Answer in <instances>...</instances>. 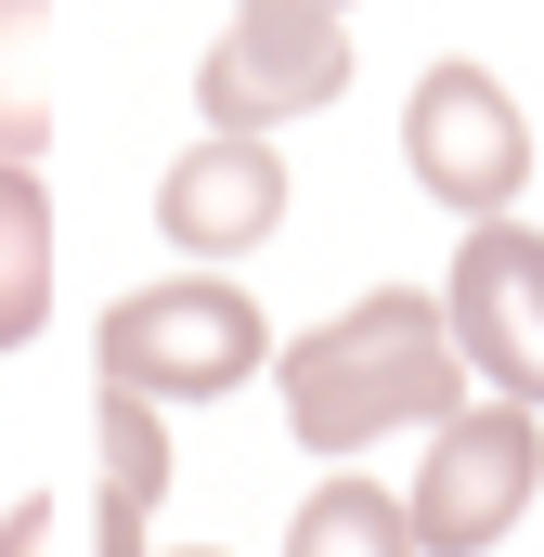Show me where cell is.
I'll return each instance as SVG.
<instances>
[{
    "instance_id": "1",
    "label": "cell",
    "mask_w": 544,
    "mask_h": 557,
    "mask_svg": "<svg viewBox=\"0 0 544 557\" xmlns=\"http://www.w3.org/2000/svg\"><path fill=\"white\" fill-rule=\"evenodd\" d=\"M272 389H285V428L298 454H376L403 428H441L467 403V363H454V324H441V285H376L350 311H324L311 337L272 350Z\"/></svg>"
},
{
    "instance_id": "2",
    "label": "cell",
    "mask_w": 544,
    "mask_h": 557,
    "mask_svg": "<svg viewBox=\"0 0 544 557\" xmlns=\"http://www.w3.org/2000/svg\"><path fill=\"white\" fill-rule=\"evenodd\" d=\"M91 363H104V389H143L156 416H182V403H221L272 363V311L234 273H169V285L104 298Z\"/></svg>"
},
{
    "instance_id": "3",
    "label": "cell",
    "mask_w": 544,
    "mask_h": 557,
    "mask_svg": "<svg viewBox=\"0 0 544 557\" xmlns=\"http://www.w3.org/2000/svg\"><path fill=\"white\" fill-rule=\"evenodd\" d=\"M532 493H544V416L532 403H454L428 428V467H415L403 519L428 557H493V545H519Z\"/></svg>"
},
{
    "instance_id": "4",
    "label": "cell",
    "mask_w": 544,
    "mask_h": 557,
    "mask_svg": "<svg viewBox=\"0 0 544 557\" xmlns=\"http://www.w3.org/2000/svg\"><path fill=\"white\" fill-rule=\"evenodd\" d=\"M403 169L428 182V208L454 221H506L532 195V117L493 65H428L403 104Z\"/></svg>"
},
{
    "instance_id": "5",
    "label": "cell",
    "mask_w": 544,
    "mask_h": 557,
    "mask_svg": "<svg viewBox=\"0 0 544 557\" xmlns=\"http://www.w3.org/2000/svg\"><path fill=\"white\" fill-rule=\"evenodd\" d=\"M441 324H454V363H467L493 403H532V416H544V234L519 221V208L454 234Z\"/></svg>"
},
{
    "instance_id": "6",
    "label": "cell",
    "mask_w": 544,
    "mask_h": 557,
    "mask_svg": "<svg viewBox=\"0 0 544 557\" xmlns=\"http://www.w3.org/2000/svg\"><path fill=\"white\" fill-rule=\"evenodd\" d=\"M350 91V26L337 13H234L195 65V117L208 131H298Z\"/></svg>"
},
{
    "instance_id": "7",
    "label": "cell",
    "mask_w": 544,
    "mask_h": 557,
    "mask_svg": "<svg viewBox=\"0 0 544 557\" xmlns=\"http://www.w3.org/2000/svg\"><path fill=\"white\" fill-rule=\"evenodd\" d=\"M156 234L195 273L260 260L272 234H285V156H272V131H195L169 156V182H156Z\"/></svg>"
},
{
    "instance_id": "8",
    "label": "cell",
    "mask_w": 544,
    "mask_h": 557,
    "mask_svg": "<svg viewBox=\"0 0 544 557\" xmlns=\"http://www.w3.org/2000/svg\"><path fill=\"white\" fill-rule=\"evenodd\" d=\"M91 441H104V480H91V557H156V506H169V416L143 403V389H104V416H91Z\"/></svg>"
},
{
    "instance_id": "9",
    "label": "cell",
    "mask_w": 544,
    "mask_h": 557,
    "mask_svg": "<svg viewBox=\"0 0 544 557\" xmlns=\"http://www.w3.org/2000/svg\"><path fill=\"white\" fill-rule=\"evenodd\" d=\"M39 324H52V182L0 156V350H26Z\"/></svg>"
},
{
    "instance_id": "10",
    "label": "cell",
    "mask_w": 544,
    "mask_h": 557,
    "mask_svg": "<svg viewBox=\"0 0 544 557\" xmlns=\"http://www.w3.org/2000/svg\"><path fill=\"white\" fill-rule=\"evenodd\" d=\"M52 13L65 0H0V156H52Z\"/></svg>"
},
{
    "instance_id": "11",
    "label": "cell",
    "mask_w": 544,
    "mask_h": 557,
    "mask_svg": "<svg viewBox=\"0 0 544 557\" xmlns=\"http://www.w3.org/2000/svg\"><path fill=\"white\" fill-rule=\"evenodd\" d=\"M285 557H428L403 519V493H376V480H324L298 519H285Z\"/></svg>"
},
{
    "instance_id": "12",
    "label": "cell",
    "mask_w": 544,
    "mask_h": 557,
    "mask_svg": "<svg viewBox=\"0 0 544 557\" xmlns=\"http://www.w3.org/2000/svg\"><path fill=\"white\" fill-rule=\"evenodd\" d=\"M65 545V506H52V493H13V506H0V557H52Z\"/></svg>"
},
{
    "instance_id": "13",
    "label": "cell",
    "mask_w": 544,
    "mask_h": 557,
    "mask_svg": "<svg viewBox=\"0 0 544 557\" xmlns=\"http://www.w3.org/2000/svg\"><path fill=\"white\" fill-rule=\"evenodd\" d=\"M234 13H350V0H234Z\"/></svg>"
},
{
    "instance_id": "14",
    "label": "cell",
    "mask_w": 544,
    "mask_h": 557,
    "mask_svg": "<svg viewBox=\"0 0 544 557\" xmlns=\"http://www.w3.org/2000/svg\"><path fill=\"white\" fill-rule=\"evenodd\" d=\"M182 557H221V545H182Z\"/></svg>"
}]
</instances>
